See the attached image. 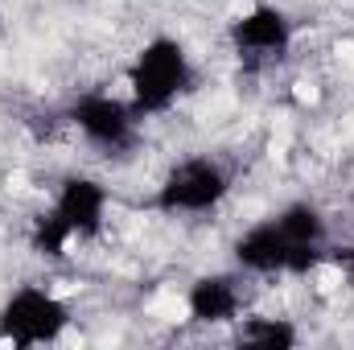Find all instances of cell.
Here are the masks:
<instances>
[{"mask_svg": "<svg viewBox=\"0 0 354 350\" xmlns=\"http://www.w3.org/2000/svg\"><path fill=\"white\" fill-rule=\"evenodd\" d=\"M71 239H75V231L62 223V214L50 206L46 214H37L33 219V231H29V248L37 252V256H46V260H62L66 256V248H71Z\"/></svg>", "mask_w": 354, "mask_h": 350, "instance_id": "cell-10", "label": "cell"}, {"mask_svg": "<svg viewBox=\"0 0 354 350\" xmlns=\"http://www.w3.org/2000/svg\"><path fill=\"white\" fill-rule=\"evenodd\" d=\"M235 264L243 272H256V276H280V272H292V248L280 231L276 219H264L256 227H248L239 239H235Z\"/></svg>", "mask_w": 354, "mask_h": 350, "instance_id": "cell-8", "label": "cell"}, {"mask_svg": "<svg viewBox=\"0 0 354 350\" xmlns=\"http://www.w3.org/2000/svg\"><path fill=\"white\" fill-rule=\"evenodd\" d=\"M227 42L248 62H280L292 50V21L276 4H252L227 25Z\"/></svg>", "mask_w": 354, "mask_h": 350, "instance_id": "cell-5", "label": "cell"}, {"mask_svg": "<svg viewBox=\"0 0 354 350\" xmlns=\"http://www.w3.org/2000/svg\"><path fill=\"white\" fill-rule=\"evenodd\" d=\"M185 309H189V322L198 326H227L239 317L243 309V288H239V276L231 272H206L189 284L185 293Z\"/></svg>", "mask_w": 354, "mask_h": 350, "instance_id": "cell-7", "label": "cell"}, {"mask_svg": "<svg viewBox=\"0 0 354 350\" xmlns=\"http://www.w3.org/2000/svg\"><path fill=\"white\" fill-rule=\"evenodd\" d=\"M189 83H194V62H189L185 46L177 37L161 33V37L140 46V54H136V62L128 71V91H132L128 103H132V111L140 120L161 116L189 91Z\"/></svg>", "mask_w": 354, "mask_h": 350, "instance_id": "cell-1", "label": "cell"}, {"mask_svg": "<svg viewBox=\"0 0 354 350\" xmlns=\"http://www.w3.org/2000/svg\"><path fill=\"white\" fill-rule=\"evenodd\" d=\"M235 338H239V347H260V350H292L301 342V334L288 317H248Z\"/></svg>", "mask_w": 354, "mask_h": 350, "instance_id": "cell-9", "label": "cell"}, {"mask_svg": "<svg viewBox=\"0 0 354 350\" xmlns=\"http://www.w3.org/2000/svg\"><path fill=\"white\" fill-rule=\"evenodd\" d=\"M231 194V177L214 157H185L157 185L153 206L161 214H206Z\"/></svg>", "mask_w": 354, "mask_h": 350, "instance_id": "cell-3", "label": "cell"}, {"mask_svg": "<svg viewBox=\"0 0 354 350\" xmlns=\"http://www.w3.org/2000/svg\"><path fill=\"white\" fill-rule=\"evenodd\" d=\"M54 210L62 214V223L75 231V239H95L103 231V214H107V190L87 174L62 177Z\"/></svg>", "mask_w": 354, "mask_h": 350, "instance_id": "cell-6", "label": "cell"}, {"mask_svg": "<svg viewBox=\"0 0 354 350\" xmlns=\"http://www.w3.org/2000/svg\"><path fill=\"white\" fill-rule=\"evenodd\" d=\"M66 326H71V309L41 284H21L0 305V342H12V347L54 342Z\"/></svg>", "mask_w": 354, "mask_h": 350, "instance_id": "cell-2", "label": "cell"}, {"mask_svg": "<svg viewBox=\"0 0 354 350\" xmlns=\"http://www.w3.org/2000/svg\"><path fill=\"white\" fill-rule=\"evenodd\" d=\"M66 116H71V124L87 136L91 145L103 149V153H124L136 140V120L140 116L132 111V103H124V99H115L107 91L79 95Z\"/></svg>", "mask_w": 354, "mask_h": 350, "instance_id": "cell-4", "label": "cell"}]
</instances>
